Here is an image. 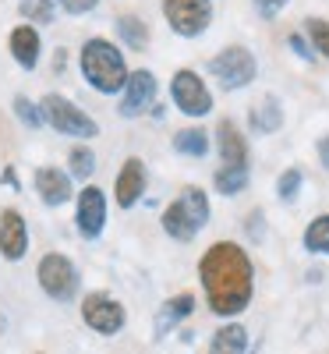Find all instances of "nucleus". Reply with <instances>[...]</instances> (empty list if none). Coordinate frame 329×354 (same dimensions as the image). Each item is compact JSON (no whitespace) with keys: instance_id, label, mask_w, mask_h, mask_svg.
I'll return each mask as SVG.
<instances>
[{"instance_id":"5","label":"nucleus","mask_w":329,"mask_h":354,"mask_svg":"<svg viewBox=\"0 0 329 354\" xmlns=\"http://www.w3.org/2000/svg\"><path fill=\"white\" fill-rule=\"evenodd\" d=\"M209 71L216 75V82L223 88H245V85L255 82L258 64H255V57H252L248 46H227V50H220L213 61H209Z\"/></svg>"},{"instance_id":"31","label":"nucleus","mask_w":329,"mask_h":354,"mask_svg":"<svg viewBox=\"0 0 329 354\" xmlns=\"http://www.w3.org/2000/svg\"><path fill=\"white\" fill-rule=\"evenodd\" d=\"M290 50H294L297 57H305V61H312V46H308V43H305L301 36H297V32L290 36Z\"/></svg>"},{"instance_id":"4","label":"nucleus","mask_w":329,"mask_h":354,"mask_svg":"<svg viewBox=\"0 0 329 354\" xmlns=\"http://www.w3.org/2000/svg\"><path fill=\"white\" fill-rule=\"evenodd\" d=\"M39 110H43V121L57 131H64V135H78V138H96L100 135V124L85 110H78L68 96L50 93V96H43Z\"/></svg>"},{"instance_id":"19","label":"nucleus","mask_w":329,"mask_h":354,"mask_svg":"<svg viewBox=\"0 0 329 354\" xmlns=\"http://www.w3.org/2000/svg\"><path fill=\"white\" fill-rule=\"evenodd\" d=\"M248 121H252V131H258V135L280 131V124H283V106H280V100H276V96H265L262 103H255Z\"/></svg>"},{"instance_id":"23","label":"nucleus","mask_w":329,"mask_h":354,"mask_svg":"<svg viewBox=\"0 0 329 354\" xmlns=\"http://www.w3.org/2000/svg\"><path fill=\"white\" fill-rule=\"evenodd\" d=\"M305 248L315 252V255H329V213L315 216L305 227Z\"/></svg>"},{"instance_id":"25","label":"nucleus","mask_w":329,"mask_h":354,"mask_svg":"<svg viewBox=\"0 0 329 354\" xmlns=\"http://www.w3.org/2000/svg\"><path fill=\"white\" fill-rule=\"evenodd\" d=\"M68 163H71V174L78 177V181H85V177L96 170V153L88 149V145H75L71 156H68Z\"/></svg>"},{"instance_id":"22","label":"nucleus","mask_w":329,"mask_h":354,"mask_svg":"<svg viewBox=\"0 0 329 354\" xmlns=\"http://www.w3.org/2000/svg\"><path fill=\"white\" fill-rule=\"evenodd\" d=\"M213 185H216L220 195L245 192V188H248V167H220L216 177H213Z\"/></svg>"},{"instance_id":"33","label":"nucleus","mask_w":329,"mask_h":354,"mask_svg":"<svg viewBox=\"0 0 329 354\" xmlns=\"http://www.w3.org/2000/svg\"><path fill=\"white\" fill-rule=\"evenodd\" d=\"M258 223H262V213H252V216H248V234H252V238H258V234H262Z\"/></svg>"},{"instance_id":"6","label":"nucleus","mask_w":329,"mask_h":354,"mask_svg":"<svg viewBox=\"0 0 329 354\" xmlns=\"http://www.w3.org/2000/svg\"><path fill=\"white\" fill-rule=\"evenodd\" d=\"M163 18L177 36H202L213 21V0H163Z\"/></svg>"},{"instance_id":"15","label":"nucleus","mask_w":329,"mask_h":354,"mask_svg":"<svg viewBox=\"0 0 329 354\" xmlns=\"http://www.w3.org/2000/svg\"><path fill=\"white\" fill-rule=\"evenodd\" d=\"M36 192L46 205H64L71 198V177L57 167H39L36 170Z\"/></svg>"},{"instance_id":"8","label":"nucleus","mask_w":329,"mask_h":354,"mask_svg":"<svg viewBox=\"0 0 329 354\" xmlns=\"http://www.w3.org/2000/svg\"><path fill=\"white\" fill-rule=\"evenodd\" d=\"M36 277H39V287L50 294L53 301H71L78 294V270L71 266L68 255H57V252L43 255Z\"/></svg>"},{"instance_id":"7","label":"nucleus","mask_w":329,"mask_h":354,"mask_svg":"<svg viewBox=\"0 0 329 354\" xmlns=\"http://www.w3.org/2000/svg\"><path fill=\"white\" fill-rule=\"evenodd\" d=\"M170 96H173V106L188 117H205L213 110V93H209L198 71H191V68H181L170 78Z\"/></svg>"},{"instance_id":"29","label":"nucleus","mask_w":329,"mask_h":354,"mask_svg":"<svg viewBox=\"0 0 329 354\" xmlns=\"http://www.w3.org/2000/svg\"><path fill=\"white\" fill-rule=\"evenodd\" d=\"M287 4H290V0H255V11H258L262 18H276Z\"/></svg>"},{"instance_id":"18","label":"nucleus","mask_w":329,"mask_h":354,"mask_svg":"<svg viewBox=\"0 0 329 354\" xmlns=\"http://www.w3.org/2000/svg\"><path fill=\"white\" fill-rule=\"evenodd\" d=\"M209 354H248V330L241 322H227L209 340Z\"/></svg>"},{"instance_id":"21","label":"nucleus","mask_w":329,"mask_h":354,"mask_svg":"<svg viewBox=\"0 0 329 354\" xmlns=\"http://www.w3.org/2000/svg\"><path fill=\"white\" fill-rule=\"evenodd\" d=\"M117 32H121V39H124L131 50L149 46V25H145L142 18H135V15H121V18H117Z\"/></svg>"},{"instance_id":"11","label":"nucleus","mask_w":329,"mask_h":354,"mask_svg":"<svg viewBox=\"0 0 329 354\" xmlns=\"http://www.w3.org/2000/svg\"><path fill=\"white\" fill-rule=\"evenodd\" d=\"M156 100V75L153 71H131L128 85H124V100H121V117H138L153 106Z\"/></svg>"},{"instance_id":"20","label":"nucleus","mask_w":329,"mask_h":354,"mask_svg":"<svg viewBox=\"0 0 329 354\" xmlns=\"http://www.w3.org/2000/svg\"><path fill=\"white\" fill-rule=\"evenodd\" d=\"M173 149L181 153V156L198 160V156L209 153V135H205L202 128H185V131H177V135H173Z\"/></svg>"},{"instance_id":"30","label":"nucleus","mask_w":329,"mask_h":354,"mask_svg":"<svg viewBox=\"0 0 329 354\" xmlns=\"http://www.w3.org/2000/svg\"><path fill=\"white\" fill-rule=\"evenodd\" d=\"M61 8L68 15H88V11L96 8V0H61Z\"/></svg>"},{"instance_id":"17","label":"nucleus","mask_w":329,"mask_h":354,"mask_svg":"<svg viewBox=\"0 0 329 354\" xmlns=\"http://www.w3.org/2000/svg\"><path fill=\"white\" fill-rule=\"evenodd\" d=\"M39 50H43V43H39V32H36L32 25H18L15 32H11V53H15V61L21 68L32 71L39 64Z\"/></svg>"},{"instance_id":"12","label":"nucleus","mask_w":329,"mask_h":354,"mask_svg":"<svg viewBox=\"0 0 329 354\" xmlns=\"http://www.w3.org/2000/svg\"><path fill=\"white\" fill-rule=\"evenodd\" d=\"M28 252V227L25 216L18 209H4L0 213V255L8 262H18Z\"/></svg>"},{"instance_id":"14","label":"nucleus","mask_w":329,"mask_h":354,"mask_svg":"<svg viewBox=\"0 0 329 354\" xmlns=\"http://www.w3.org/2000/svg\"><path fill=\"white\" fill-rule=\"evenodd\" d=\"M216 149H220L223 167H248V138L230 117H223L216 124Z\"/></svg>"},{"instance_id":"1","label":"nucleus","mask_w":329,"mask_h":354,"mask_svg":"<svg viewBox=\"0 0 329 354\" xmlns=\"http://www.w3.org/2000/svg\"><path fill=\"white\" fill-rule=\"evenodd\" d=\"M198 277H202V287H205V301L216 315L234 319L252 305L255 270H252V259L241 245L216 241L198 259Z\"/></svg>"},{"instance_id":"27","label":"nucleus","mask_w":329,"mask_h":354,"mask_svg":"<svg viewBox=\"0 0 329 354\" xmlns=\"http://www.w3.org/2000/svg\"><path fill=\"white\" fill-rule=\"evenodd\" d=\"M301 181H305V174L297 170V167L283 170V174H280V181H276V195H280L283 202H294L297 192H301Z\"/></svg>"},{"instance_id":"16","label":"nucleus","mask_w":329,"mask_h":354,"mask_svg":"<svg viewBox=\"0 0 329 354\" xmlns=\"http://www.w3.org/2000/svg\"><path fill=\"white\" fill-rule=\"evenodd\" d=\"M191 308H195V294L191 290H181L177 298L163 301V308L156 312V337H167L177 322H185L191 315Z\"/></svg>"},{"instance_id":"2","label":"nucleus","mask_w":329,"mask_h":354,"mask_svg":"<svg viewBox=\"0 0 329 354\" xmlns=\"http://www.w3.org/2000/svg\"><path fill=\"white\" fill-rule=\"evenodd\" d=\"M82 75L85 82L96 88V93H121V88L128 85L131 71L124 64V53L117 50L110 39H85L82 46Z\"/></svg>"},{"instance_id":"32","label":"nucleus","mask_w":329,"mask_h":354,"mask_svg":"<svg viewBox=\"0 0 329 354\" xmlns=\"http://www.w3.org/2000/svg\"><path fill=\"white\" fill-rule=\"evenodd\" d=\"M319 160H322V167L329 170V135H326V138H319Z\"/></svg>"},{"instance_id":"10","label":"nucleus","mask_w":329,"mask_h":354,"mask_svg":"<svg viewBox=\"0 0 329 354\" xmlns=\"http://www.w3.org/2000/svg\"><path fill=\"white\" fill-rule=\"evenodd\" d=\"M75 220H78V234H82L85 241L100 238L103 223H106V195H103V188L85 185L78 192V216Z\"/></svg>"},{"instance_id":"13","label":"nucleus","mask_w":329,"mask_h":354,"mask_svg":"<svg viewBox=\"0 0 329 354\" xmlns=\"http://www.w3.org/2000/svg\"><path fill=\"white\" fill-rule=\"evenodd\" d=\"M142 192H145V163L138 156H128L121 174H117V181H113V198L121 209H131L142 198Z\"/></svg>"},{"instance_id":"26","label":"nucleus","mask_w":329,"mask_h":354,"mask_svg":"<svg viewBox=\"0 0 329 354\" xmlns=\"http://www.w3.org/2000/svg\"><path fill=\"white\" fill-rule=\"evenodd\" d=\"M305 32H308L315 53L329 57V21H326V18H308V21H305Z\"/></svg>"},{"instance_id":"24","label":"nucleus","mask_w":329,"mask_h":354,"mask_svg":"<svg viewBox=\"0 0 329 354\" xmlns=\"http://www.w3.org/2000/svg\"><path fill=\"white\" fill-rule=\"evenodd\" d=\"M18 11L28 25H46L53 21V0H21Z\"/></svg>"},{"instance_id":"28","label":"nucleus","mask_w":329,"mask_h":354,"mask_svg":"<svg viewBox=\"0 0 329 354\" xmlns=\"http://www.w3.org/2000/svg\"><path fill=\"white\" fill-rule=\"evenodd\" d=\"M15 113L25 128H39L43 124V110L36 103H28V96H15Z\"/></svg>"},{"instance_id":"3","label":"nucleus","mask_w":329,"mask_h":354,"mask_svg":"<svg viewBox=\"0 0 329 354\" xmlns=\"http://www.w3.org/2000/svg\"><path fill=\"white\" fill-rule=\"evenodd\" d=\"M205 223H209V195L195 185H188L163 209V230L173 241H191Z\"/></svg>"},{"instance_id":"9","label":"nucleus","mask_w":329,"mask_h":354,"mask_svg":"<svg viewBox=\"0 0 329 354\" xmlns=\"http://www.w3.org/2000/svg\"><path fill=\"white\" fill-rule=\"evenodd\" d=\"M82 319H85V326H93L96 333L103 337H113V333H121L124 330V305L110 298V294L96 290V294H85V301H82Z\"/></svg>"}]
</instances>
